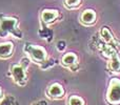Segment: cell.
Returning <instances> with one entry per match:
<instances>
[{
  "label": "cell",
  "mask_w": 120,
  "mask_h": 105,
  "mask_svg": "<svg viewBox=\"0 0 120 105\" xmlns=\"http://www.w3.org/2000/svg\"><path fill=\"white\" fill-rule=\"evenodd\" d=\"M8 35L22 38V33L18 26V19L15 17L0 16V38H5Z\"/></svg>",
  "instance_id": "cell-1"
},
{
  "label": "cell",
  "mask_w": 120,
  "mask_h": 105,
  "mask_svg": "<svg viewBox=\"0 0 120 105\" xmlns=\"http://www.w3.org/2000/svg\"><path fill=\"white\" fill-rule=\"evenodd\" d=\"M24 53L27 57L31 59V61L35 62L37 64H41L48 59V53L45 48L39 45H34L31 43H26L24 45Z\"/></svg>",
  "instance_id": "cell-2"
},
{
  "label": "cell",
  "mask_w": 120,
  "mask_h": 105,
  "mask_svg": "<svg viewBox=\"0 0 120 105\" xmlns=\"http://www.w3.org/2000/svg\"><path fill=\"white\" fill-rule=\"evenodd\" d=\"M10 72L12 79L17 85L19 86H24L27 82V75L26 68L23 67L21 64H12L10 68Z\"/></svg>",
  "instance_id": "cell-3"
},
{
  "label": "cell",
  "mask_w": 120,
  "mask_h": 105,
  "mask_svg": "<svg viewBox=\"0 0 120 105\" xmlns=\"http://www.w3.org/2000/svg\"><path fill=\"white\" fill-rule=\"evenodd\" d=\"M106 101L111 104H120V79L113 78L106 91Z\"/></svg>",
  "instance_id": "cell-4"
},
{
  "label": "cell",
  "mask_w": 120,
  "mask_h": 105,
  "mask_svg": "<svg viewBox=\"0 0 120 105\" xmlns=\"http://www.w3.org/2000/svg\"><path fill=\"white\" fill-rule=\"evenodd\" d=\"M65 91L59 83H53L46 89V96L52 100H60L64 97Z\"/></svg>",
  "instance_id": "cell-5"
},
{
  "label": "cell",
  "mask_w": 120,
  "mask_h": 105,
  "mask_svg": "<svg viewBox=\"0 0 120 105\" xmlns=\"http://www.w3.org/2000/svg\"><path fill=\"white\" fill-rule=\"evenodd\" d=\"M96 20H97V14L92 8L84 10L80 15V22L86 26H91V25L95 24Z\"/></svg>",
  "instance_id": "cell-6"
},
{
  "label": "cell",
  "mask_w": 120,
  "mask_h": 105,
  "mask_svg": "<svg viewBox=\"0 0 120 105\" xmlns=\"http://www.w3.org/2000/svg\"><path fill=\"white\" fill-rule=\"evenodd\" d=\"M59 16L58 11L56 10H50V8H46V10H43L40 14V17H41V21L43 22L44 25H51L57 20Z\"/></svg>",
  "instance_id": "cell-7"
},
{
  "label": "cell",
  "mask_w": 120,
  "mask_h": 105,
  "mask_svg": "<svg viewBox=\"0 0 120 105\" xmlns=\"http://www.w3.org/2000/svg\"><path fill=\"white\" fill-rule=\"evenodd\" d=\"M14 54V44L12 42L0 43V59H8Z\"/></svg>",
  "instance_id": "cell-8"
},
{
  "label": "cell",
  "mask_w": 120,
  "mask_h": 105,
  "mask_svg": "<svg viewBox=\"0 0 120 105\" xmlns=\"http://www.w3.org/2000/svg\"><path fill=\"white\" fill-rule=\"evenodd\" d=\"M77 62H78V58L74 53H66L61 57V64L65 67L72 68L73 66L76 65Z\"/></svg>",
  "instance_id": "cell-9"
},
{
  "label": "cell",
  "mask_w": 120,
  "mask_h": 105,
  "mask_svg": "<svg viewBox=\"0 0 120 105\" xmlns=\"http://www.w3.org/2000/svg\"><path fill=\"white\" fill-rule=\"evenodd\" d=\"M111 59L109 61V68L115 74L120 72V58L117 53H114L111 56Z\"/></svg>",
  "instance_id": "cell-10"
},
{
  "label": "cell",
  "mask_w": 120,
  "mask_h": 105,
  "mask_svg": "<svg viewBox=\"0 0 120 105\" xmlns=\"http://www.w3.org/2000/svg\"><path fill=\"white\" fill-rule=\"evenodd\" d=\"M64 5L70 10H75L81 5V0H64Z\"/></svg>",
  "instance_id": "cell-11"
},
{
  "label": "cell",
  "mask_w": 120,
  "mask_h": 105,
  "mask_svg": "<svg viewBox=\"0 0 120 105\" xmlns=\"http://www.w3.org/2000/svg\"><path fill=\"white\" fill-rule=\"evenodd\" d=\"M101 38L103 39L104 42H111L114 38H113L112 33L110 32V29L108 27H102L101 29Z\"/></svg>",
  "instance_id": "cell-12"
},
{
  "label": "cell",
  "mask_w": 120,
  "mask_h": 105,
  "mask_svg": "<svg viewBox=\"0 0 120 105\" xmlns=\"http://www.w3.org/2000/svg\"><path fill=\"white\" fill-rule=\"evenodd\" d=\"M68 105H83L84 101L79 96H71L68 100Z\"/></svg>",
  "instance_id": "cell-13"
},
{
  "label": "cell",
  "mask_w": 120,
  "mask_h": 105,
  "mask_svg": "<svg viewBox=\"0 0 120 105\" xmlns=\"http://www.w3.org/2000/svg\"><path fill=\"white\" fill-rule=\"evenodd\" d=\"M39 34H40V36H41L42 38L46 39L48 41H51V39H52V37H53L52 32H51L46 26H43V27H42V29L39 31Z\"/></svg>",
  "instance_id": "cell-14"
},
{
  "label": "cell",
  "mask_w": 120,
  "mask_h": 105,
  "mask_svg": "<svg viewBox=\"0 0 120 105\" xmlns=\"http://www.w3.org/2000/svg\"><path fill=\"white\" fill-rule=\"evenodd\" d=\"M56 47L58 50V52H64L66 48V42L63 41V40H60V41L57 42Z\"/></svg>",
  "instance_id": "cell-15"
},
{
  "label": "cell",
  "mask_w": 120,
  "mask_h": 105,
  "mask_svg": "<svg viewBox=\"0 0 120 105\" xmlns=\"http://www.w3.org/2000/svg\"><path fill=\"white\" fill-rule=\"evenodd\" d=\"M15 98L14 97H4L0 104H15Z\"/></svg>",
  "instance_id": "cell-16"
},
{
  "label": "cell",
  "mask_w": 120,
  "mask_h": 105,
  "mask_svg": "<svg viewBox=\"0 0 120 105\" xmlns=\"http://www.w3.org/2000/svg\"><path fill=\"white\" fill-rule=\"evenodd\" d=\"M4 98V95H3V91H2V88L0 87V102L2 101V99Z\"/></svg>",
  "instance_id": "cell-17"
}]
</instances>
